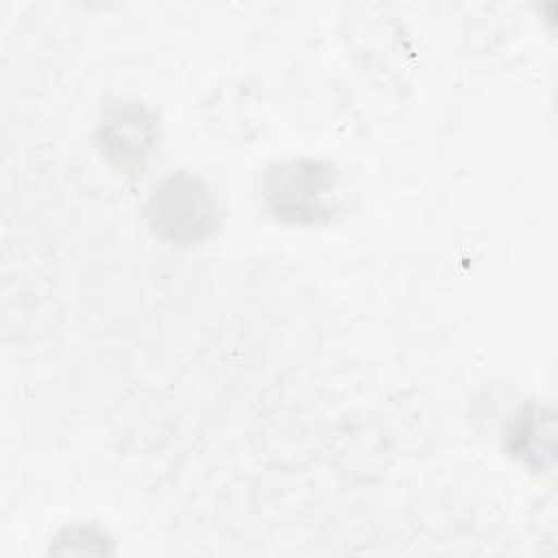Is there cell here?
Masks as SVG:
<instances>
[{
  "label": "cell",
  "mask_w": 558,
  "mask_h": 558,
  "mask_svg": "<svg viewBox=\"0 0 558 558\" xmlns=\"http://www.w3.org/2000/svg\"><path fill=\"white\" fill-rule=\"evenodd\" d=\"M159 140L157 116L137 100H120L105 109L96 144L107 163L126 177L144 170Z\"/></svg>",
  "instance_id": "3"
},
{
  "label": "cell",
  "mask_w": 558,
  "mask_h": 558,
  "mask_svg": "<svg viewBox=\"0 0 558 558\" xmlns=\"http://www.w3.org/2000/svg\"><path fill=\"white\" fill-rule=\"evenodd\" d=\"M150 231L177 246L207 240L220 225V207L211 185L194 172H170L150 192L144 205Z\"/></svg>",
  "instance_id": "2"
},
{
  "label": "cell",
  "mask_w": 558,
  "mask_h": 558,
  "mask_svg": "<svg viewBox=\"0 0 558 558\" xmlns=\"http://www.w3.org/2000/svg\"><path fill=\"white\" fill-rule=\"evenodd\" d=\"M508 447L527 466H543V456H554V416L541 408L523 410L510 429Z\"/></svg>",
  "instance_id": "4"
},
{
  "label": "cell",
  "mask_w": 558,
  "mask_h": 558,
  "mask_svg": "<svg viewBox=\"0 0 558 558\" xmlns=\"http://www.w3.org/2000/svg\"><path fill=\"white\" fill-rule=\"evenodd\" d=\"M338 185L331 163L312 157L272 161L259 172L257 190L272 218L296 227H323L333 220L329 196Z\"/></svg>",
  "instance_id": "1"
}]
</instances>
